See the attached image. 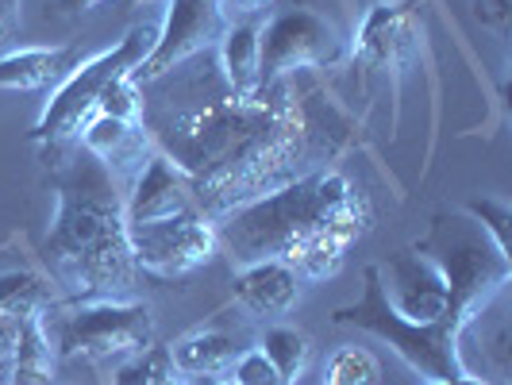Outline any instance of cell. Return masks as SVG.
Here are the masks:
<instances>
[{"instance_id":"obj_27","label":"cell","mask_w":512,"mask_h":385,"mask_svg":"<svg viewBox=\"0 0 512 385\" xmlns=\"http://www.w3.org/2000/svg\"><path fill=\"white\" fill-rule=\"evenodd\" d=\"M474 16H478L486 27L505 31L512 20V0H474Z\"/></svg>"},{"instance_id":"obj_5","label":"cell","mask_w":512,"mask_h":385,"mask_svg":"<svg viewBox=\"0 0 512 385\" xmlns=\"http://www.w3.org/2000/svg\"><path fill=\"white\" fill-rule=\"evenodd\" d=\"M412 251L436 262L451 305L466 308L470 316H482L512 278V258L497 251V243L466 212H439L428 235L412 243Z\"/></svg>"},{"instance_id":"obj_11","label":"cell","mask_w":512,"mask_h":385,"mask_svg":"<svg viewBox=\"0 0 512 385\" xmlns=\"http://www.w3.org/2000/svg\"><path fill=\"white\" fill-rule=\"evenodd\" d=\"M378 270H382V289L385 297H389V305L397 308L405 320L432 324L447 308H455L451 305V293H447V282H443V274L436 270V262L416 255L412 247L389 255L385 266H378ZM459 312H466V308H459Z\"/></svg>"},{"instance_id":"obj_12","label":"cell","mask_w":512,"mask_h":385,"mask_svg":"<svg viewBox=\"0 0 512 385\" xmlns=\"http://www.w3.org/2000/svg\"><path fill=\"white\" fill-rule=\"evenodd\" d=\"M185 212H201L193 201L189 178L166 154L154 151L131 181V193L124 197V224H147V220H166V216H185Z\"/></svg>"},{"instance_id":"obj_29","label":"cell","mask_w":512,"mask_h":385,"mask_svg":"<svg viewBox=\"0 0 512 385\" xmlns=\"http://www.w3.org/2000/svg\"><path fill=\"white\" fill-rule=\"evenodd\" d=\"M97 4H104V0H54V8H58V12H66V16H81V12H93Z\"/></svg>"},{"instance_id":"obj_26","label":"cell","mask_w":512,"mask_h":385,"mask_svg":"<svg viewBox=\"0 0 512 385\" xmlns=\"http://www.w3.org/2000/svg\"><path fill=\"white\" fill-rule=\"evenodd\" d=\"M231 385H285L282 374L270 366V359L258 351V347H251V351H243L239 359L231 362Z\"/></svg>"},{"instance_id":"obj_15","label":"cell","mask_w":512,"mask_h":385,"mask_svg":"<svg viewBox=\"0 0 512 385\" xmlns=\"http://www.w3.org/2000/svg\"><path fill=\"white\" fill-rule=\"evenodd\" d=\"M235 301L255 312V316H282L297 305L301 297V278L285 266V262H255V266H243L231 282Z\"/></svg>"},{"instance_id":"obj_13","label":"cell","mask_w":512,"mask_h":385,"mask_svg":"<svg viewBox=\"0 0 512 385\" xmlns=\"http://www.w3.org/2000/svg\"><path fill=\"white\" fill-rule=\"evenodd\" d=\"M81 147L89 154H97L112 174H139L143 162L154 154V139L147 124H128V120H116V116H101L93 112L85 120V128L77 131Z\"/></svg>"},{"instance_id":"obj_7","label":"cell","mask_w":512,"mask_h":385,"mask_svg":"<svg viewBox=\"0 0 512 385\" xmlns=\"http://www.w3.org/2000/svg\"><path fill=\"white\" fill-rule=\"evenodd\" d=\"M154 39H158V27H131L112 51H101L93 58H85V62H77L74 74L66 77L62 85H54V97L47 101L39 124L31 131V139L47 151V158L62 151L70 139H77V131L85 128V120L93 116L104 89L120 74H131L151 54Z\"/></svg>"},{"instance_id":"obj_1","label":"cell","mask_w":512,"mask_h":385,"mask_svg":"<svg viewBox=\"0 0 512 385\" xmlns=\"http://www.w3.org/2000/svg\"><path fill=\"white\" fill-rule=\"evenodd\" d=\"M154 151L166 154L189 178L193 201L216 224L224 212L305 178L316 158L339 151L343 128L316 116L297 74L278 77L258 93H231L166 108L151 116Z\"/></svg>"},{"instance_id":"obj_17","label":"cell","mask_w":512,"mask_h":385,"mask_svg":"<svg viewBox=\"0 0 512 385\" xmlns=\"http://www.w3.org/2000/svg\"><path fill=\"white\" fill-rule=\"evenodd\" d=\"M243 355L239 339L231 332H220V328H205V332H193L178 339L170 347V359H174V370L185 374V378H220L228 374L231 362Z\"/></svg>"},{"instance_id":"obj_31","label":"cell","mask_w":512,"mask_h":385,"mask_svg":"<svg viewBox=\"0 0 512 385\" xmlns=\"http://www.w3.org/2000/svg\"><path fill=\"white\" fill-rule=\"evenodd\" d=\"M428 385H493L486 378H474V374H462V378H451V382H428Z\"/></svg>"},{"instance_id":"obj_33","label":"cell","mask_w":512,"mask_h":385,"mask_svg":"<svg viewBox=\"0 0 512 385\" xmlns=\"http://www.w3.org/2000/svg\"><path fill=\"white\" fill-rule=\"evenodd\" d=\"M197 385H231V382H224V378H201Z\"/></svg>"},{"instance_id":"obj_21","label":"cell","mask_w":512,"mask_h":385,"mask_svg":"<svg viewBox=\"0 0 512 385\" xmlns=\"http://www.w3.org/2000/svg\"><path fill=\"white\" fill-rule=\"evenodd\" d=\"M51 305V285L35 270H8L0 274V316L24 320V316H39Z\"/></svg>"},{"instance_id":"obj_24","label":"cell","mask_w":512,"mask_h":385,"mask_svg":"<svg viewBox=\"0 0 512 385\" xmlns=\"http://www.w3.org/2000/svg\"><path fill=\"white\" fill-rule=\"evenodd\" d=\"M174 374V359H170V347H147L139 355H131L116 374H112V385H154L162 378Z\"/></svg>"},{"instance_id":"obj_18","label":"cell","mask_w":512,"mask_h":385,"mask_svg":"<svg viewBox=\"0 0 512 385\" xmlns=\"http://www.w3.org/2000/svg\"><path fill=\"white\" fill-rule=\"evenodd\" d=\"M8 378H12L8 385H54V351L43 332V312L20 320Z\"/></svg>"},{"instance_id":"obj_2","label":"cell","mask_w":512,"mask_h":385,"mask_svg":"<svg viewBox=\"0 0 512 385\" xmlns=\"http://www.w3.org/2000/svg\"><path fill=\"white\" fill-rule=\"evenodd\" d=\"M374 224V212L339 170H312L274 193L231 208L216 220V247L235 270L285 262L297 278L320 282L339 274L347 251Z\"/></svg>"},{"instance_id":"obj_25","label":"cell","mask_w":512,"mask_h":385,"mask_svg":"<svg viewBox=\"0 0 512 385\" xmlns=\"http://www.w3.org/2000/svg\"><path fill=\"white\" fill-rule=\"evenodd\" d=\"M462 212H466L470 220H478V228L486 231L489 239L497 243V251H505V255H509L512 208L505 205V201H497V197H470V201L462 205Z\"/></svg>"},{"instance_id":"obj_6","label":"cell","mask_w":512,"mask_h":385,"mask_svg":"<svg viewBox=\"0 0 512 385\" xmlns=\"http://www.w3.org/2000/svg\"><path fill=\"white\" fill-rule=\"evenodd\" d=\"M43 332L54 359L112 362L151 347L154 316L143 301H51L43 308Z\"/></svg>"},{"instance_id":"obj_16","label":"cell","mask_w":512,"mask_h":385,"mask_svg":"<svg viewBox=\"0 0 512 385\" xmlns=\"http://www.w3.org/2000/svg\"><path fill=\"white\" fill-rule=\"evenodd\" d=\"M81 54L74 47H27V51L0 54V89H51L74 74Z\"/></svg>"},{"instance_id":"obj_3","label":"cell","mask_w":512,"mask_h":385,"mask_svg":"<svg viewBox=\"0 0 512 385\" xmlns=\"http://www.w3.org/2000/svg\"><path fill=\"white\" fill-rule=\"evenodd\" d=\"M54 220L43 258L70 301H128L135 258L124 228V193L116 174L85 147L54 170Z\"/></svg>"},{"instance_id":"obj_32","label":"cell","mask_w":512,"mask_h":385,"mask_svg":"<svg viewBox=\"0 0 512 385\" xmlns=\"http://www.w3.org/2000/svg\"><path fill=\"white\" fill-rule=\"evenodd\" d=\"M154 385H189V382H185V378H181L178 370H174V374H170V378H162V382H154Z\"/></svg>"},{"instance_id":"obj_14","label":"cell","mask_w":512,"mask_h":385,"mask_svg":"<svg viewBox=\"0 0 512 385\" xmlns=\"http://www.w3.org/2000/svg\"><path fill=\"white\" fill-rule=\"evenodd\" d=\"M412 35H416V24H412V8L409 4H374L366 12V20L359 27V43H355V54H362L370 66H389L397 70L412 51Z\"/></svg>"},{"instance_id":"obj_30","label":"cell","mask_w":512,"mask_h":385,"mask_svg":"<svg viewBox=\"0 0 512 385\" xmlns=\"http://www.w3.org/2000/svg\"><path fill=\"white\" fill-rule=\"evenodd\" d=\"M228 4V12H239V16H255L262 12L266 4H274V0H224Z\"/></svg>"},{"instance_id":"obj_19","label":"cell","mask_w":512,"mask_h":385,"mask_svg":"<svg viewBox=\"0 0 512 385\" xmlns=\"http://www.w3.org/2000/svg\"><path fill=\"white\" fill-rule=\"evenodd\" d=\"M258 24H228L220 39V74L231 93H258Z\"/></svg>"},{"instance_id":"obj_23","label":"cell","mask_w":512,"mask_h":385,"mask_svg":"<svg viewBox=\"0 0 512 385\" xmlns=\"http://www.w3.org/2000/svg\"><path fill=\"white\" fill-rule=\"evenodd\" d=\"M382 366L366 347H343L328 362V385H378Z\"/></svg>"},{"instance_id":"obj_20","label":"cell","mask_w":512,"mask_h":385,"mask_svg":"<svg viewBox=\"0 0 512 385\" xmlns=\"http://www.w3.org/2000/svg\"><path fill=\"white\" fill-rule=\"evenodd\" d=\"M258 351L270 359V366L282 374L285 385H297L301 382V374H305L308 366V355H312V343H308V335L301 328H289V324H274V328H266L262 339H258Z\"/></svg>"},{"instance_id":"obj_28","label":"cell","mask_w":512,"mask_h":385,"mask_svg":"<svg viewBox=\"0 0 512 385\" xmlns=\"http://www.w3.org/2000/svg\"><path fill=\"white\" fill-rule=\"evenodd\" d=\"M20 4L24 0H0V43H8L12 31L20 27Z\"/></svg>"},{"instance_id":"obj_8","label":"cell","mask_w":512,"mask_h":385,"mask_svg":"<svg viewBox=\"0 0 512 385\" xmlns=\"http://www.w3.org/2000/svg\"><path fill=\"white\" fill-rule=\"evenodd\" d=\"M343 58L335 27L308 4L285 8L258 35V89L301 70H324Z\"/></svg>"},{"instance_id":"obj_9","label":"cell","mask_w":512,"mask_h":385,"mask_svg":"<svg viewBox=\"0 0 512 385\" xmlns=\"http://www.w3.org/2000/svg\"><path fill=\"white\" fill-rule=\"evenodd\" d=\"M128 247L139 270L158 278H181L216 255V224L205 212H185L147 224H124Z\"/></svg>"},{"instance_id":"obj_10","label":"cell","mask_w":512,"mask_h":385,"mask_svg":"<svg viewBox=\"0 0 512 385\" xmlns=\"http://www.w3.org/2000/svg\"><path fill=\"white\" fill-rule=\"evenodd\" d=\"M228 31V4L224 0H166V20L158 27L151 54L131 70L139 85H151L170 70H178L185 58L208 51Z\"/></svg>"},{"instance_id":"obj_22","label":"cell","mask_w":512,"mask_h":385,"mask_svg":"<svg viewBox=\"0 0 512 385\" xmlns=\"http://www.w3.org/2000/svg\"><path fill=\"white\" fill-rule=\"evenodd\" d=\"M93 112H101V116H116V120H128V124H147L143 85H139L131 74H120L101 93V101H97Z\"/></svg>"},{"instance_id":"obj_4","label":"cell","mask_w":512,"mask_h":385,"mask_svg":"<svg viewBox=\"0 0 512 385\" xmlns=\"http://www.w3.org/2000/svg\"><path fill=\"white\" fill-rule=\"evenodd\" d=\"M332 324L339 328H359V332L382 339L393 355H401V362L416 370L424 382H451L470 374L462 362V332L474 324L470 312L447 308L432 324H416L405 320L397 308L389 305L382 289V270L366 266L362 270V297L355 305L335 308Z\"/></svg>"}]
</instances>
